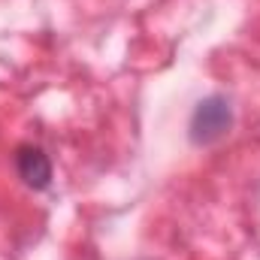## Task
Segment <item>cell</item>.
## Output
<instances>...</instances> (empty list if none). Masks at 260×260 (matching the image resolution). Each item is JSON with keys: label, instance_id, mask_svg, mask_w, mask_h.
<instances>
[{"label": "cell", "instance_id": "cell-1", "mask_svg": "<svg viewBox=\"0 0 260 260\" xmlns=\"http://www.w3.org/2000/svg\"><path fill=\"white\" fill-rule=\"evenodd\" d=\"M233 127V109H230V100L215 94V97H206L200 100L191 115V142L194 145H212L218 142L221 136H227Z\"/></svg>", "mask_w": 260, "mask_h": 260}, {"label": "cell", "instance_id": "cell-2", "mask_svg": "<svg viewBox=\"0 0 260 260\" xmlns=\"http://www.w3.org/2000/svg\"><path fill=\"white\" fill-rule=\"evenodd\" d=\"M15 173L34 191H43V188L52 185V160H49V154L40 145L27 142V145L15 148Z\"/></svg>", "mask_w": 260, "mask_h": 260}]
</instances>
